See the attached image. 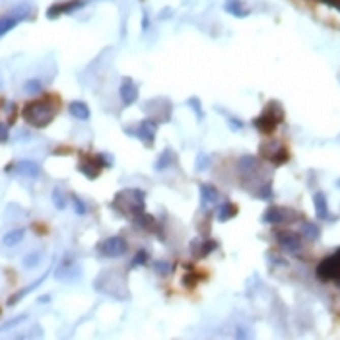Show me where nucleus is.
Segmentation results:
<instances>
[{
  "label": "nucleus",
  "instance_id": "obj_22",
  "mask_svg": "<svg viewBox=\"0 0 340 340\" xmlns=\"http://www.w3.org/2000/svg\"><path fill=\"white\" fill-rule=\"evenodd\" d=\"M301 235H305L307 239L315 241V239H319V235H321V230H319L317 224H313V222H303L301 224Z\"/></svg>",
  "mask_w": 340,
  "mask_h": 340
},
{
  "label": "nucleus",
  "instance_id": "obj_29",
  "mask_svg": "<svg viewBox=\"0 0 340 340\" xmlns=\"http://www.w3.org/2000/svg\"><path fill=\"white\" fill-rule=\"evenodd\" d=\"M25 319H27V315H20V317H14V319H10V321H6L4 325H0V332H2V330L12 329V327H16V325H20V323H23Z\"/></svg>",
  "mask_w": 340,
  "mask_h": 340
},
{
  "label": "nucleus",
  "instance_id": "obj_24",
  "mask_svg": "<svg viewBox=\"0 0 340 340\" xmlns=\"http://www.w3.org/2000/svg\"><path fill=\"white\" fill-rule=\"evenodd\" d=\"M235 214H237L235 204H231V202H224V204L220 206L218 220H220V222H228V220H231L233 216H235Z\"/></svg>",
  "mask_w": 340,
  "mask_h": 340
},
{
  "label": "nucleus",
  "instance_id": "obj_15",
  "mask_svg": "<svg viewBox=\"0 0 340 340\" xmlns=\"http://www.w3.org/2000/svg\"><path fill=\"white\" fill-rule=\"evenodd\" d=\"M263 222L266 224H282V222H290L288 220V210L278 208V206H270L263 214Z\"/></svg>",
  "mask_w": 340,
  "mask_h": 340
},
{
  "label": "nucleus",
  "instance_id": "obj_3",
  "mask_svg": "<svg viewBox=\"0 0 340 340\" xmlns=\"http://www.w3.org/2000/svg\"><path fill=\"white\" fill-rule=\"evenodd\" d=\"M282 121H284V109H282V105L278 101H270L266 105V109L263 111V115L257 117L253 121V125H255L257 131L264 132V134H270V132H274V129Z\"/></svg>",
  "mask_w": 340,
  "mask_h": 340
},
{
  "label": "nucleus",
  "instance_id": "obj_12",
  "mask_svg": "<svg viewBox=\"0 0 340 340\" xmlns=\"http://www.w3.org/2000/svg\"><path fill=\"white\" fill-rule=\"evenodd\" d=\"M25 12L18 10V12H14V14H10V16H2V18H0V37H2V35H6L8 32H12L18 23L22 22L23 16H25Z\"/></svg>",
  "mask_w": 340,
  "mask_h": 340
},
{
  "label": "nucleus",
  "instance_id": "obj_37",
  "mask_svg": "<svg viewBox=\"0 0 340 340\" xmlns=\"http://www.w3.org/2000/svg\"><path fill=\"white\" fill-rule=\"evenodd\" d=\"M142 27L144 29H148V16L144 14V20H142Z\"/></svg>",
  "mask_w": 340,
  "mask_h": 340
},
{
  "label": "nucleus",
  "instance_id": "obj_10",
  "mask_svg": "<svg viewBox=\"0 0 340 340\" xmlns=\"http://www.w3.org/2000/svg\"><path fill=\"white\" fill-rule=\"evenodd\" d=\"M261 152L264 154L266 160H270L274 165H282L286 164L288 160H290V154H288V150L282 148V146H278V144H272V150H268V146H263L261 148Z\"/></svg>",
  "mask_w": 340,
  "mask_h": 340
},
{
  "label": "nucleus",
  "instance_id": "obj_33",
  "mask_svg": "<svg viewBox=\"0 0 340 340\" xmlns=\"http://www.w3.org/2000/svg\"><path fill=\"white\" fill-rule=\"evenodd\" d=\"M37 263H39V255H29V257L23 261V264H25L27 268H33V266H35Z\"/></svg>",
  "mask_w": 340,
  "mask_h": 340
},
{
  "label": "nucleus",
  "instance_id": "obj_40",
  "mask_svg": "<svg viewBox=\"0 0 340 340\" xmlns=\"http://www.w3.org/2000/svg\"><path fill=\"white\" fill-rule=\"evenodd\" d=\"M338 10H340V8H338Z\"/></svg>",
  "mask_w": 340,
  "mask_h": 340
},
{
  "label": "nucleus",
  "instance_id": "obj_26",
  "mask_svg": "<svg viewBox=\"0 0 340 340\" xmlns=\"http://www.w3.org/2000/svg\"><path fill=\"white\" fill-rule=\"evenodd\" d=\"M51 198H53V202H55V206L58 210H63L66 206V198H65V195H63V191H60V189H55V191H53V195H51Z\"/></svg>",
  "mask_w": 340,
  "mask_h": 340
},
{
  "label": "nucleus",
  "instance_id": "obj_30",
  "mask_svg": "<svg viewBox=\"0 0 340 340\" xmlns=\"http://www.w3.org/2000/svg\"><path fill=\"white\" fill-rule=\"evenodd\" d=\"M148 263V253L144 251V249H140V251L134 255V259H132V266H142V264Z\"/></svg>",
  "mask_w": 340,
  "mask_h": 340
},
{
  "label": "nucleus",
  "instance_id": "obj_36",
  "mask_svg": "<svg viewBox=\"0 0 340 340\" xmlns=\"http://www.w3.org/2000/svg\"><path fill=\"white\" fill-rule=\"evenodd\" d=\"M206 164H208V158L202 154L200 158H198V169H202V167H206Z\"/></svg>",
  "mask_w": 340,
  "mask_h": 340
},
{
  "label": "nucleus",
  "instance_id": "obj_9",
  "mask_svg": "<svg viewBox=\"0 0 340 340\" xmlns=\"http://www.w3.org/2000/svg\"><path fill=\"white\" fill-rule=\"evenodd\" d=\"M119 98H121L125 107H131V105L136 103V99H138V88L134 86V82H132L131 78H122L121 86H119Z\"/></svg>",
  "mask_w": 340,
  "mask_h": 340
},
{
  "label": "nucleus",
  "instance_id": "obj_13",
  "mask_svg": "<svg viewBox=\"0 0 340 340\" xmlns=\"http://www.w3.org/2000/svg\"><path fill=\"white\" fill-rule=\"evenodd\" d=\"M78 169L84 173L86 177L89 179H96L99 175V171H101V162L98 160H94V158H84L80 164H78Z\"/></svg>",
  "mask_w": 340,
  "mask_h": 340
},
{
  "label": "nucleus",
  "instance_id": "obj_17",
  "mask_svg": "<svg viewBox=\"0 0 340 340\" xmlns=\"http://www.w3.org/2000/svg\"><path fill=\"white\" fill-rule=\"evenodd\" d=\"M68 111H70V115L78 119V121H88L89 119V107L88 103H84V101H72L70 105H68Z\"/></svg>",
  "mask_w": 340,
  "mask_h": 340
},
{
  "label": "nucleus",
  "instance_id": "obj_6",
  "mask_svg": "<svg viewBox=\"0 0 340 340\" xmlns=\"http://www.w3.org/2000/svg\"><path fill=\"white\" fill-rule=\"evenodd\" d=\"M158 125H160V122L156 121V119H144L134 131L125 129V132L131 134V136H136V138L142 140L146 146H152V144H154V138H156V132H158Z\"/></svg>",
  "mask_w": 340,
  "mask_h": 340
},
{
  "label": "nucleus",
  "instance_id": "obj_16",
  "mask_svg": "<svg viewBox=\"0 0 340 340\" xmlns=\"http://www.w3.org/2000/svg\"><path fill=\"white\" fill-rule=\"evenodd\" d=\"M313 202H315V214H317V218L319 220H329L330 212H329V204H327V197H325V193H315Z\"/></svg>",
  "mask_w": 340,
  "mask_h": 340
},
{
  "label": "nucleus",
  "instance_id": "obj_20",
  "mask_svg": "<svg viewBox=\"0 0 340 340\" xmlns=\"http://www.w3.org/2000/svg\"><path fill=\"white\" fill-rule=\"evenodd\" d=\"M173 158H175V152H173V150H165V152H162V156H160L158 162H156V171H164V169H167L169 165L173 164Z\"/></svg>",
  "mask_w": 340,
  "mask_h": 340
},
{
  "label": "nucleus",
  "instance_id": "obj_32",
  "mask_svg": "<svg viewBox=\"0 0 340 340\" xmlns=\"http://www.w3.org/2000/svg\"><path fill=\"white\" fill-rule=\"evenodd\" d=\"M261 189H263V191H259V193H257V197H259V198H270V197H272V191H270V183H266V185L261 187Z\"/></svg>",
  "mask_w": 340,
  "mask_h": 340
},
{
  "label": "nucleus",
  "instance_id": "obj_38",
  "mask_svg": "<svg viewBox=\"0 0 340 340\" xmlns=\"http://www.w3.org/2000/svg\"><path fill=\"white\" fill-rule=\"evenodd\" d=\"M39 301H41V303H47V301H49V296H43V297H39Z\"/></svg>",
  "mask_w": 340,
  "mask_h": 340
},
{
  "label": "nucleus",
  "instance_id": "obj_14",
  "mask_svg": "<svg viewBox=\"0 0 340 340\" xmlns=\"http://www.w3.org/2000/svg\"><path fill=\"white\" fill-rule=\"evenodd\" d=\"M220 198V193L216 187L212 185H200V206L202 208H206V206H210V204H216Z\"/></svg>",
  "mask_w": 340,
  "mask_h": 340
},
{
  "label": "nucleus",
  "instance_id": "obj_35",
  "mask_svg": "<svg viewBox=\"0 0 340 340\" xmlns=\"http://www.w3.org/2000/svg\"><path fill=\"white\" fill-rule=\"evenodd\" d=\"M8 140V129L0 122V142H6Z\"/></svg>",
  "mask_w": 340,
  "mask_h": 340
},
{
  "label": "nucleus",
  "instance_id": "obj_8",
  "mask_svg": "<svg viewBox=\"0 0 340 340\" xmlns=\"http://www.w3.org/2000/svg\"><path fill=\"white\" fill-rule=\"evenodd\" d=\"M276 241L280 243V247L290 253H297L301 249V237L294 231H276Z\"/></svg>",
  "mask_w": 340,
  "mask_h": 340
},
{
  "label": "nucleus",
  "instance_id": "obj_23",
  "mask_svg": "<svg viewBox=\"0 0 340 340\" xmlns=\"http://www.w3.org/2000/svg\"><path fill=\"white\" fill-rule=\"evenodd\" d=\"M218 247V243L216 241H212V239H208V241H204V243H198V247L193 243V249H195V255H198V257H206V255H210V253L214 251Z\"/></svg>",
  "mask_w": 340,
  "mask_h": 340
},
{
  "label": "nucleus",
  "instance_id": "obj_28",
  "mask_svg": "<svg viewBox=\"0 0 340 340\" xmlns=\"http://www.w3.org/2000/svg\"><path fill=\"white\" fill-rule=\"evenodd\" d=\"M72 206H74L78 216H86V214H88V206H86V204H84V202H82L76 195H72Z\"/></svg>",
  "mask_w": 340,
  "mask_h": 340
},
{
  "label": "nucleus",
  "instance_id": "obj_18",
  "mask_svg": "<svg viewBox=\"0 0 340 340\" xmlns=\"http://www.w3.org/2000/svg\"><path fill=\"white\" fill-rule=\"evenodd\" d=\"M224 8H226L228 14L235 16V18H247V16H249V10L243 6L241 0H226Z\"/></svg>",
  "mask_w": 340,
  "mask_h": 340
},
{
  "label": "nucleus",
  "instance_id": "obj_5",
  "mask_svg": "<svg viewBox=\"0 0 340 340\" xmlns=\"http://www.w3.org/2000/svg\"><path fill=\"white\" fill-rule=\"evenodd\" d=\"M127 251H129V245H127V241L122 239L121 235H113V237H107L105 241L99 243V255H103L107 259L122 257Z\"/></svg>",
  "mask_w": 340,
  "mask_h": 340
},
{
  "label": "nucleus",
  "instance_id": "obj_39",
  "mask_svg": "<svg viewBox=\"0 0 340 340\" xmlns=\"http://www.w3.org/2000/svg\"><path fill=\"white\" fill-rule=\"evenodd\" d=\"M336 185H338V187H340V179H338V181H336Z\"/></svg>",
  "mask_w": 340,
  "mask_h": 340
},
{
  "label": "nucleus",
  "instance_id": "obj_2",
  "mask_svg": "<svg viewBox=\"0 0 340 340\" xmlns=\"http://www.w3.org/2000/svg\"><path fill=\"white\" fill-rule=\"evenodd\" d=\"M22 115L27 125H32L35 129H45L49 122L55 119L56 111L49 101H29L23 107Z\"/></svg>",
  "mask_w": 340,
  "mask_h": 340
},
{
  "label": "nucleus",
  "instance_id": "obj_21",
  "mask_svg": "<svg viewBox=\"0 0 340 340\" xmlns=\"http://www.w3.org/2000/svg\"><path fill=\"white\" fill-rule=\"evenodd\" d=\"M23 235H25V230H12L2 237V243L6 247H14V245H18V243L22 241Z\"/></svg>",
  "mask_w": 340,
  "mask_h": 340
},
{
  "label": "nucleus",
  "instance_id": "obj_1",
  "mask_svg": "<svg viewBox=\"0 0 340 340\" xmlns=\"http://www.w3.org/2000/svg\"><path fill=\"white\" fill-rule=\"evenodd\" d=\"M113 206L125 216L136 218L146 208V193L140 189H125L121 193H117V197L113 200Z\"/></svg>",
  "mask_w": 340,
  "mask_h": 340
},
{
  "label": "nucleus",
  "instance_id": "obj_25",
  "mask_svg": "<svg viewBox=\"0 0 340 340\" xmlns=\"http://www.w3.org/2000/svg\"><path fill=\"white\" fill-rule=\"evenodd\" d=\"M23 89H25L27 94H33V96H35V94H39V91L43 89V84H41V80H27Z\"/></svg>",
  "mask_w": 340,
  "mask_h": 340
},
{
  "label": "nucleus",
  "instance_id": "obj_27",
  "mask_svg": "<svg viewBox=\"0 0 340 340\" xmlns=\"http://www.w3.org/2000/svg\"><path fill=\"white\" fill-rule=\"evenodd\" d=\"M187 105L193 107V111L197 113L198 119H204V113H202V105H200V99L198 98H189L187 99Z\"/></svg>",
  "mask_w": 340,
  "mask_h": 340
},
{
  "label": "nucleus",
  "instance_id": "obj_11",
  "mask_svg": "<svg viewBox=\"0 0 340 340\" xmlns=\"http://www.w3.org/2000/svg\"><path fill=\"white\" fill-rule=\"evenodd\" d=\"M10 169H14V171L20 173V175L32 177V179L39 177V173H41V167L35 164V162H32V160H22V162H18L16 165L8 167V171H10Z\"/></svg>",
  "mask_w": 340,
  "mask_h": 340
},
{
  "label": "nucleus",
  "instance_id": "obj_34",
  "mask_svg": "<svg viewBox=\"0 0 340 340\" xmlns=\"http://www.w3.org/2000/svg\"><path fill=\"white\" fill-rule=\"evenodd\" d=\"M230 119V125H231V131H239L243 127V122L239 119H233V117H228Z\"/></svg>",
  "mask_w": 340,
  "mask_h": 340
},
{
  "label": "nucleus",
  "instance_id": "obj_19",
  "mask_svg": "<svg viewBox=\"0 0 340 340\" xmlns=\"http://www.w3.org/2000/svg\"><path fill=\"white\" fill-rule=\"evenodd\" d=\"M47 274H49V272H45V274L41 276L39 280H35V282H33V284H29V286H27V288H23V290H20V292H18L16 296L12 297V299H8V305H14V303H18V301H20V299H22V297L25 296V294H29V292H33V290H35L37 286H41V284H43V282H45V278H47Z\"/></svg>",
  "mask_w": 340,
  "mask_h": 340
},
{
  "label": "nucleus",
  "instance_id": "obj_7",
  "mask_svg": "<svg viewBox=\"0 0 340 340\" xmlns=\"http://www.w3.org/2000/svg\"><path fill=\"white\" fill-rule=\"evenodd\" d=\"M84 6H86V2H84V0H66V2H56V4H53V6L47 10V18H49V20H56V18H60V16H65V14H72V12L84 8Z\"/></svg>",
  "mask_w": 340,
  "mask_h": 340
},
{
  "label": "nucleus",
  "instance_id": "obj_31",
  "mask_svg": "<svg viewBox=\"0 0 340 340\" xmlns=\"http://www.w3.org/2000/svg\"><path fill=\"white\" fill-rule=\"evenodd\" d=\"M154 268H156V272H160L162 276H164V274H169V272H171V264H169V263H164V261H158Z\"/></svg>",
  "mask_w": 340,
  "mask_h": 340
},
{
  "label": "nucleus",
  "instance_id": "obj_4",
  "mask_svg": "<svg viewBox=\"0 0 340 340\" xmlns=\"http://www.w3.org/2000/svg\"><path fill=\"white\" fill-rule=\"evenodd\" d=\"M317 276L321 280H325V282H329V280L340 282V249L334 255H330L325 261L319 263Z\"/></svg>",
  "mask_w": 340,
  "mask_h": 340
}]
</instances>
